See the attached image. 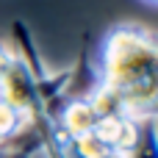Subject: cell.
Here are the masks:
<instances>
[{
  "label": "cell",
  "instance_id": "cell-6",
  "mask_svg": "<svg viewBox=\"0 0 158 158\" xmlns=\"http://www.w3.org/2000/svg\"><path fill=\"white\" fill-rule=\"evenodd\" d=\"M103 158H125V156H119V153H106Z\"/></svg>",
  "mask_w": 158,
  "mask_h": 158
},
{
  "label": "cell",
  "instance_id": "cell-4",
  "mask_svg": "<svg viewBox=\"0 0 158 158\" xmlns=\"http://www.w3.org/2000/svg\"><path fill=\"white\" fill-rule=\"evenodd\" d=\"M22 128H25V117H22V111L14 108L11 103L0 100V144L8 142V139H14Z\"/></svg>",
  "mask_w": 158,
  "mask_h": 158
},
{
  "label": "cell",
  "instance_id": "cell-7",
  "mask_svg": "<svg viewBox=\"0 0 158 158\" xmlns=\"http://www.w3.org/2000/svg\"><path fill=\"white\" fill-rule=\"evenodd\" d=\"M147 3H156V0H147Z\"/></svg>",
  "mask_w": 158,
  "mask_h": 158
},
{
  "label": "cell",
  "instance_id": "cell-2",
  "mask_svg": "<svg viewBox=\"0 0 158 158\" xmlns=\"http://www.w3.org/2000/svg\"><path fill=\"white\" fill-rule=\"evenodd\" d=\"M156 119H133L128 114H108V117H100L97 125H94V136L111 150V153H119V156H131L139 142L144 139V133L153 128Z\"/></svg>",
  "mask_w": 158,
  "mask_h": 158
},
{
  "label": "cell",
  "instance_id": "cell-1",
  "mask_svg": "<svg viewBox=\"0 0 158 158\" xmlns=\"http://www.w3.org/2000/svg\"><path fill=\"white\" fill-rule=\"evenodd\" d=\"M97 86L106 89L122 114L133 119H156L158 103V47L150 28L139 22L114 25L97 53Z\"/></svg>",
  "mask_w": 158,
  "mask_h": 158
},
{
  "label": "cell",
  "instance_id": "cell-5",
  "mask_svg": "<svg viewBox=\"0 0 158 158\" xmlns=\"http://www.w3.org/2000/svg\"><path fill=\"white\" fill-rule=\"evenodd\" d=\"M11 64H14V53H11V47H8V44H3V42H0V78L11 69Z\"/></svg>",
  "mask_w": 158,
  "mask_h": 158
},
{
  "label": "cell",
  "instance_id": "cell-3",
  "mask_svg": "<svg viewBox=\"0 0 158 158\" xmlns=\"http://www.w3.org/2000/svg\"><path fill=\"white\" fill-rule=\"evenodd\" d=\"M97 119H100V114H97V108L92 106L89 97H67L56 111V125L69 144L81 136L92 133Z\"/></svg>",
  "mask_w": 158,
  "mask_h": 158
}]
</instances>
